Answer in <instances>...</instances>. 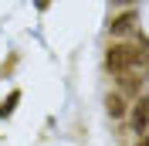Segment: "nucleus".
Wrapping results in <instances>:
<instances>
[{
  "mask_svg": "<svg viewBox=\"0 0 149 146\" xmlns=\"http://www.w3.org/2000/svg\"><path fill=\"white\" fill-rule=\"evenodd\" d=\"M136 146H149V136H142V143H136Z\"/></svg>",
  "mask_w": 149,
  "mask_h": 146,
  "instance_id": "6",
  "label": "nucleus"
},
{
  "mask_svg": "<svg viewBox=\"0 0 149 146\" xmlns=\"http://www.w3.org/2000/svg\"><path fill=\"white\" fill-rule=\"evenodd\" d=\"M132 24H136V14L129 10V14H119L109 27H112V34H125V31H132Z\"/></svg>",
  "mask_w": 149,
  "mask_h": 146,
  "instance_id": "5",
  "label": "nucleus"
},
{
  "mask_svg": "<svg viewBox=\"0 0 149 146\" xmlns=\"http://www.w3.org/2000/svg\"><path fill=\"white\" fill-rule=\"evenodd\" d=\"M149 65V48L146 44H136V41H119L105 51V68L115 75L122 72H139Z\"/></svg>",
  "mask_w": 149,
  "mask_h": 146,
  "instance_id": "1",
  "label": "nucleus"
},
{
  "mask_svg": "<svg viewBox=\"0 0 149 146\" xmlns=\"http://www.w3.org/2000/svg\"><path fill=\"white\" fill-rule=\"evenodd\" d=\"M132 126H136V133H142V129L149 126V99H139V102H136V112H132Z\"/></svg>",
  "mask_w": 149,
  "mask_h": 146,
  "instance_id": "4",
  "label": "nucleus"
},
{
  "mask_svg": "<svg viewBox=\"0 0 149 146\" xmlns=\"http://www.w3.org/2000/svg\"><path fill=\"white\" fill-rule=\"evenodd\" d=\"M105 112H109L112 119H125V112H129V105H125V95H122V92H112L109 99H105Z\"/></svg>",
  "mask_w": 149,
  "mask_h": 146,
  "instance_id": "2",
  "label": "nucleus"
},
{
  "mask_svg": "<svg viewBox=\"0 0 149 146\" xmlns=\"http://www.w3.org/2000/svg\"><path fill=\"white\" fill-rule=\"evenodd\" d=\"M119 85H122V95H139L142 92V75L139 72H122Z\"/></svg>",
  "mask_w": 149,
  "mask_h": 146,
  "instance_id": "3",
  "label": "nucleus"
}]
</instances>
